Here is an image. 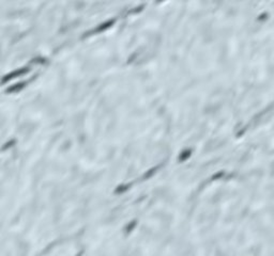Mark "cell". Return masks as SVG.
Masks as SVG:
<instances>
[{
  "mask_svg": "<svg viewBox=\"0 0 274 256\" xmlns=\"http://www.w3.org/2000/svg\"><path fill=\"white\" fill-rule=\"evenodd\" d=\"M190 155H191V151H185V152H183L182 154L180 155V157H179V160H181V161L185 160L187 157H190Z\"/></svg>",
  "mask_w": 274,
  "mask_h": 256,
  "instance_id": "cell-1",
  "label": "cell"
}]
</instances>
